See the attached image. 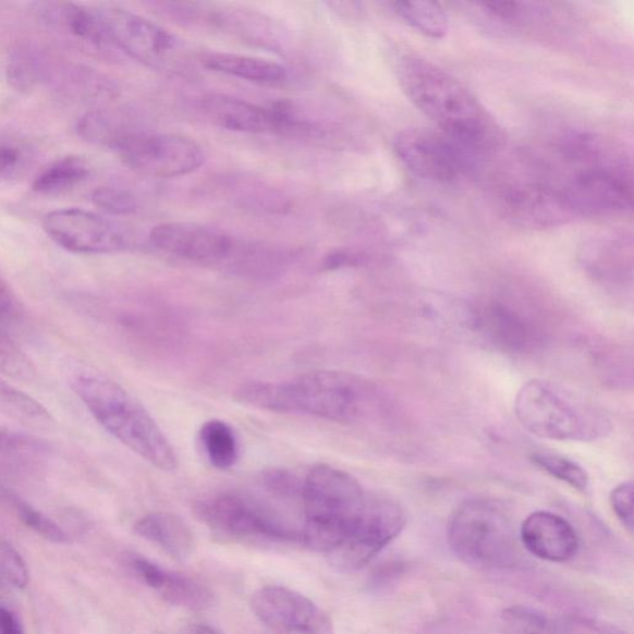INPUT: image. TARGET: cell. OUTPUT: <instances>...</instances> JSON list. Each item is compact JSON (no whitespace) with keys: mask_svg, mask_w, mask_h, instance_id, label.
<instances>
[{"mask_svg":"<svg viewBox=\"0 0 634 634\" xmlns=\"http://www.w3.org/2000/svg\"><path fill=\"white\" fill-rule=\"evenodd\" d=\"M134 532L168 552L171 558L184 561L193 556L194 533L176 514L164 512L147 514L135 523Z\"/></svg>","mask_w":634,"mask_h":634,"instance_id":"obj_23","label":"cell"},{"mask_svg":"<svg viewBox=\"0 0 634 634\" xmlns=\"http://www.w3.org/2000/svg\"><path fill=\"white\" fill-rule=\"evenodd\" d=\"M200 442L214 467L230 470L237 464L240 442L228 423L219 419L206 422L200 430Z\"/></svg>","mask_w":634,"mask_h":634,"instance_id":"obj_30","label":"cell"},{"mask_svg":"<svg viewBox=\"0 0 634 634\" xmlns=\"http://www.w3.org/2000/svg\"><path fill=\"white\" fill-rule=\"evenodd\" d=\"M251 607L275 634H334L332 622L319 606L285 587L260 588L252 596Z\"/></svg>","mask_w":634,"mask_h":634,"instance_id":"obj_15","label":"cell"},{"mask_svg":"<svg viewBox=\"0 0 634 634\" xmlns=\"http://www.w3.org/2000/svg\"><path fill=\"white\" fill-rule=\"evenodd\" d=\"M0 574L13 588H24L29 583V572L24 559L3 539H0Z\"/></svg>","mask_w":634,"mask_h":634,"instance_id":"obj_40","label":"cell"},{"mask_svg":"<svg viewBox=\"0 0 634 634\" xmlns=\"http://www.w3.org/2000/svg\"><path fill=\"white\" fill-rule=\"evenodd\" d=\"M0 375L24 383H31L36 378L33 361L2 329H0Z\"/></svg>","mask_w":634,"mask_h":634,"instance_id":"obj_36","label":"cell"},{"mask_svg":"<svg viewBox=\"0 0 634 634\" xmlns=\"http://www.w3.org/2000/svg\"><path fill=\"white\" fill-rule=\"evenodd\" d=\"M131 564L142 582L167 602L192 611H205L212 607L214 594L196 580L169 572L141 557L133 558Z\"/></svg>","mask_w":634,"mask_h":634,"instance_id":"obj_20","label":"cell"},{"mask_svg":"<svg viewBox=\"0 0 634 634\" xmlns=\"http://www.w3.org/2000/svg\"><path fill=\"white\" fill-rule=\"evenodd\" d=\"M202 110L214 124L232 132L263 134L306 129L305 123L283 105L261 107L241 98L214 94L203 98Z\"/></svg>","mask_w":634,"mask_h":634,"instance_id":"obj_16","label":"cell"},{"mask_svg":"<svg viewBox=\"0 0 634 634\" xmlns=\"http://www.w3.org/2000/svg\"><path fill=\"white\" fill-rule=\"evenodd\" d=\"M105 28L118 51L151 68L167 65L178 50V41L147 17L117 7L97 8Z\"/></svg>","mask_w":634,"mask_h":634,"instance_id":"obj_14","label":"cell"},{"mask_svg":"<svg viewBox=\"0 0 634 634\" xmlns=\"http://www.w3.org/2000/svg\"><path fill=\"white\" fill-rule=\"evenodd\" d=\"M265 483L270 491L283 497L302 496L303 479H298L285 470H271L266 474Z\"/></svg>","mask_w":634,"mask_h":634,"instance_id":"obj_43","label":"cell"},{"mask_svg":"<svg viewBox=\"0 0 634 634\" xmlns=\"http://www.w3.org/2000/svg\"><path fill=\"white\" fill-rule=\"evenodd\" d=\"M53 80L63 96L84 103H106L118 95V87L101 72L84 66H68L51 71Z\"/></svg>","mask_w":634,"mask_h":634,"instance_id":"obj_24","label":"cell"},{"mask_svg":"<svg viewBox=\"0 0 634 634\" xmlns=\"http://www.w3.org/2000/svg\"><path fill=\"white\" fill-rule=\"evenodd\" d=\"M89 176L86 161L77 157L53 161L35 178L33 188L41 195H57L83 184Z\"/></svg>","mask_w":634,"mask_h":634,"instance_id":"obj_31","label":"cell"},{"mask_svg":"<svg viewBox=\"0 0 634 634\" xmlns=\"http://www.w3.org/2000/svg\"><path fill=\"white\" fill-rule=\"evenodd\" d=\"M404 94L441 134L473 156L501 150L505 135L478 98L448 71L428 59L404 53L397 61Z\"/></svg>","mask_w":634,"mask_h":634,"instance_id":"obj_1","label":"cell"},{"mask_svg":"<svg viewBox=\"0 0 634 634\" xmlns=\"http://www.w3.org/2000/svg\"><path fill=\"white\" fill-rule=\"evenodd\" d=\"M31 164L32 151L28 145L14 139H0V181L21 179Z\"/></svg>","mask_w":634,"mask_h":634,"instance_id":"obj_37","label":"cell"},{"mask_svg":"<svg viewBox=\"0 0 634 634\" xmlns=\"http://www.w3.org/2000/svg\"><path fill=\"white\" fill-rule=\"evenodd\" d=\"M12 588L13 586L11 583H9L8 580L2 574H0V599L11 593Z\"/></svg>","mask_w":634,"mask_h":634,"instance_id":"obj_48","label":"cell"},{"mask_svg":"<svg viewBox=\"0 0 634 634\" xmlns=\"http://www.w3.org/2000/svg\"><path fill=\"white\" fill-rule=\"evenodd\" d=\"M51 448L35 435L0 427V474L32 476L47 466Z\"/></svg>","mask_w":634,"mask_h":634,"instance_id":"obj_22","label":"cell"},{"mask_svg":"<svg viewBox=\"0 0 634 634\" xmlns=\"http://www.w3.org/2000/svg\"><path fill=\"white\" fill-rule=\"evenodd\" d=\"M257 410L356 423L383 412L387 401L370 380L341 370H313L282 382H248L234 393Z\"/></svg>","mask_w":634,"mask_h":634,"instance_id":"obj_2","label":"cell"},{"mask_svg":"<svg viewBox=\"0 0 634 634\" xmlns=\"http://www.w3.org/2000/svg\"><path fill=\"white\" fill-rule=\"evenodd\" d=\"M174 12H179L181 20L195 24H206L216 29L234 33L243 40L259 42L267 47L268 42L276 44L275 25L266 21L261 15L235 9H215L203 4L174 5Z\"/></svg>","mask_w":634,"mask_h":634,"instance_id":"obj_21","label":"cell"},{"mask_svg":"<svg viewBox=\"0 0 634 634\" xmlns=\"http://www.w3.org/2000/svg\"><path fill=\"white\" fill-rule=\"evenodd\" d=\"M133 131L120 115L107 111H90L77 122L81 138L96 145L114 148L118 142Z\"/></svg>","mask_w":634,"mask_h":634,"instance_id":"obj_33","label":"cell"},{"mask_svg":"<svg viewBox=\"0 0 634 634\" xmlns=\"http://www.w3.org/2000/svg\"><path fill=\"white\" fill-rule=\"evenodd\" d=\"M515 415L537 437L556 441H595L610 432L605 412L564 387L533 379L515 398Z\"/></svg>","mask_w":634,"mask_h":634,"instance_id":"obj_6","label":"cell"},{"mask_svg":"<svg viewBox=\"0 0 634 634\" xmlns=\"http://www.w3.org/2000/svg\"><path fill=\"white\" fill-rule=\"evenodd\" d=\"M513 522L504 507L486 498L462 503L452 514L448 540L462 563L478 570L513 566L519 560V542Z\"/></svg>","mask_w":634,"mask_h":634,"instance_id":"obj_7","label":"cell"},{"mask_svg":"<svg viewBox=\"0 0 634 634\" xmlns=\"http://www.w3.org/2000/svg\"><path fill=\"white\" fill-rule=\"evenodd\" d=\"M0 414L35 431H53L57 420L40 402L0 375Z\"/></svg>","mask_w":634,"mask_h":634,"instance_id":"obj_26","label":"cell"},{"mask_svg":"<svg viewBox=\"0 0 634 634\" xmlns=\"http://www.w3.org/2000/svg\"><path fill=\"white\" fill-rule=\"evenodd\" d=\"M365 257L355 251H334L325 259V267L328 269H339L361 265Z\"/></svg>","mask_w":634,"mask_h":634,"instance_id":"obj_45","label":"cell"},{"mask_svg":"<svg viewBox=\"0 0 634 634\" xmlns=\"http://www.w3.org/2000/svg\"><path fill=\"white\" fill-rule=\"evenodd\" d=\"M521 540L531 554L550 563H565L576 556V532L560 515L540 511L532 513L522 524Z\"/></svg>","mask_w":634,"mask_h":634,"instance_id":"obj_19","label":"cell"},{"mask_svg":"<svg viewBox=\"0 0 634 634\" xmlns=\"http://www.w3.org/2000/svg\"><path fill=\"white\" fill-rule=\"evenodd\" d=\"M394 12L412 28L430 39H442L449 32V17L439 3L395 2Z\"/></svg>","mask_w":634,"mask_h":634,"instance_id":"obj_32","label":"cell"},{"mask_svg":"<svg viewBox=\"0 0 634 634\" xmlns=\"http://www.w3.org/2000/svg\"><path fill=\"white\" fill-rule=\"evenodd\" d=\"M405 522V513L400 504L373 495L356 527L345 541L328 556L331 565L339 572H357L400 536Z\"/></svg>","mask_w":634,"mask_h":634,"instance_id":"obj_11","label":"cell"},{"mask_svg":"<svg viewBox=\"0 0 634 634\" xmlns=\"http://www.w3.org/2000/svg\"><path fill=\"white\" fill-rule=\"evenodd\" d=\"M501 210L507 220L528 230H549L574 221L557 187L533 181L504 188Z\"/></svg>","mask_w":634,"mask_h":634,"instance_id":"obj_17","label":"cell"},{"mask_svg":"<svg viewBox=\"0 0 634 634\" xmlns=\"http://www.w3.org/2000/svg\"><path fill=\"white\" fill-rule=\"evenodd\" d=\"M610 503L615 517L631 534L633 533V484L623 483L614 488Z\"/></svg>","mask_w":634,"mask_h":634,"instance_id":"obj_41","label":"cell"},{"mask_svg":"<svg viewBox=\"0 0 634 634\" xmlns=\"http://www.w3.org/2000/svg\"><path fill=\"white\" fill-rule=\"evenodd\" d=\"M584 259L597 271L615 268L626 269L632 265L633 239L626 232H605L588 240L583 248Z\"/></svg>","mask_w":634,"mask_h":634,"instance_id":"obj_27","label":"cell"},{"mask_svg":"<svg viewBox=\"0 0 634 634\" xmlns=\"http://www.w3.org/2000/svg\"><path fill=\"white\" fill-rule=\"evenodd\" d=\"M195 513L215 536L237 542H286L301 539L273 514L249 498L219 493L203 498Z\"/></svg>","mask_w":634,"mask_h":634,"instance_id":"obj_9","label":"cell"},{"mask_svg":"<svg viewBox=\"0 0 634 634\" xmlns=\"http://www.w3.org/2000/svg\"><path fill=\"white\" fill-rule=\"evenodd\" d=\"M24 317L25 310L22 302L0 276V322L5 325L21 324Z\"/></svg>","mask_w":634,"mask_h":634,"instance_id":"obj_42","label":"cell"},{"mask_svg":"<svg viewBox=\"0 0 634 634\" xmlns=\"http://www.w3.org/2000/svg\"><path fill=\"white\" fill-rule=\"evenodd\" d=\"M0 498L12 507L17 517L35 533H38L40 537L56 542V545H66L69 542V536L65 531H63L60 525L48 517L39 510L34 509V507L23 500L20 495H16L8 487L0 485Z\"/></svg>","mask_w":634,"mask_h":634,"instance_id":"obj_34","label":"cell"},{"mask_svg":"<svg viewBox=\"0 0 634 634\" xmlns=\"http://www.w3.org/2000/svg\"><path fill=\"white\" fill-rule=\"evenodd\" d=\"M93 203L99 210L114 216H130L137 211V202L129 192L114 187H98Z\"/></svg>","mask_w":634,"mask_h":634,"instance_id":"obj_39","label":"cell"},{"mask_svg":"<svg viewBox=\"0 0 634 634\" xmlns=\"http://www.w3.org/2000/svg\"><path fill=\"white\" fill-rule=\"evenodd\" d=\"M532 461L548 475L572 486L577 491H586L590 484L586 470L565 456L547 451L536 452L532 455Z\"/></svg>","mask_w":634,"mask_h":634,"instance_id":"obj_35","label":"cell"},{"mask_svg":"<svg viewBox=\"0 0 634 634\" xmlns=\"http://www.w3.org/2000/svg\"><path fill=\"white\" fill-rule=\"evenodd\" d=\"M502 619L517 634H554V626L547 615L529 607H511L503 612Z\"/></svg>","mask_w":634,"mask_h":634,"instance_id":"obj_38","label":"cell"},{"mask_svg":"<svg viewBox=\"0 0 634 634\" xmlns=\"http://www.w3.org/2000/svg\"><path fill=\"white\" fill-rule=\"evenodd\" d=\"M0 634H24L20 620L3 606H0Z\"/></svg>","mask_w":634,"mask_h":634,"instance_id":"obj_46","label":"cell"},{"mask_svg":"<svg viewBox=\"0 0 634 634\" xmlns=\"http://www.w3.org/2000/svg\"><path fill=\"white\" fill-rule=\"evenodd\" d=\"M113 149L133 170L158 179L192 174L205 161L200 145L179 134L134 130Z\"/></svg>","mask_w":634,"mask_h":634,"instance_id":"obj_10","label":"cell"},{"mask_svg":"<svg viewBox=\"0 0 634 634\" xmlns=\"http://www.w3.org/2000/svg\"><path fill=\"white\" fill-rule=\"evenodd\" d=\"M565 631V634H624L611 624L583 619L569 621Z\"/></svg>","mask_w":634,"mask_h":634,"instance_id":"obj_44","label":"cell"},{"mask_svg":"<svg viewBox=\"0 0 634 634\" xmlns=\"http://www.w3.org/2000/svg\"><path fill=\"white\" fill-rule=\"evenodd\" d=\"M36 13L51 31L88 56L112 60L120 53L108 36L97 8L48 2L39 3Z\"/></svg>","mask_w":634,"mask_h":634,"instance_id":"obj_18","label":"cell"},{"mask_svg":"<svg viewBox=\"0 0 634 634\" xmlns=\"http://www.w3.org/2000/svg\"><path fill=\"white\" fill-rule=\"evenodd\" d=\"M179 634H222V633L217 632L210 626H206V624H192V626H187L181 630Z\"/></svg>","mask_w":634,"mask_h":634,"instance_id":"obj_47","label":"cell"},{"mask_svg":"<svg viewBox=\"0 0 634 634\" xmlns=\"http://www.w3.org/2000/svg\"><path fill=\"white\" fill-rule=\"evenodd\" d=\"M395 157L414 176L431 183H454L465 173L470 154L440 132L410 129L393 139Z\"/></svg>","mask_w":634,"mask_h":634,"instance_id":"obj_12","label":"cell"},{"mask_svg":"<svg viewBox=\"0 0 634 634\" xmlns=\"http://www.w3.org/2000/svg\"><path fill=\"white\" fill-rule=\"evenodd\" d=\"M42 229L63 249L77 255H112L130 247L118 225L83 208H62L44 217Z\"/></svg>","mask_w":634,"mask_h":634,"instance_id":"obj_13","label":"cell"},{"mask_svg":"<svg viewBox=\"0 0 634 634\" xmlns=\"http://www.w3.org/2000/svg\"><path fill=\"white\" fill-rule=\"evenodd\" d=\"M93 418L134 454L166 473L179 466L176 452L145 406L121 385L97 374H80L71 380Z\"/></svg>","mask_w":634,"mask_h":634,"instance_id":"obj_3","label":"cell"},{"mask_svg":"<svg viewBox=\"0 0 634 634\" xmlns=\"http://www.w3.org/2000/svg\"><path fill=\"white\" fill-rule=\"evenodd\" d=\"M5 74L14 89L31 93L42 81H49L51 68L41 51L32 45H20L9 57Z\"/></svg>","mask_w":634,"mask_h":634,"instance_id":"obj_28","label":"cell"},{"mask_svg":"<svg viewBox=\"0 0 634 634\" xmlns=\"http://www.w3.org/2000/svg\"><path fill=\"white\" fill-rule=\"evenodd\" d=\"M566 164L573 170L559 183H549L557 187L575 220L618 216L632 210V173L624 159L611 153L601 159Z\"/></svg>","mask_w":634,"mask_h":634,"instance_id":"obj_8","label":"cell"},{"mask_svg":"<svg viewBox=\"0 0 634 634\" xmlns=\"http://www.w3.org/2000/svg\"><path fill=\"white\" fill-rule=\"evenodd\" d=\"M202 61L207 69L255 84L276 85L286 78V70L279 63L240 53L208 52Z\"/></svg>","mask_w":634,"mask_h":634,"instance_id":"obj_25","label":"cell"},{"mask_svg":"<svg viewBox=\"0 0 634 634\" xmlns=\"http://www.w3.org/2000/svg\"><path fill=\"white\" fill-rule=\"evenodd\" d=\"M302 498L301 539L307 548L329 556L356 527L373 495L346 471L316 465L303 479Z\"/></svg>","mask_w":634,"mask_h":634,"instance_id":"obj_5","label":"cell"},{"mask_svg":"<svg viewBox=\"0 0 634 634\" xmlns=\"http://www.w3.org/2000/svg\"><path fill=\"white\" fill-rule=\"evenodd\" d=\"M150 241L168 255L240 276L275 275L285 266L288 259L283 251L242 241L196 223L158 224L150 232Z\"/></svg>","mask_w":634,"mask_h":634,"instance_id":"obj_4","label":"cell"},{"mask_svg":"<svg viewBox=\"0 0 634 634\" xmlns=\"http://www.w3.org/2000/svg\"><path fill=\"white\" fill-rule=\"evenodd\" d=\"M483 322L492 339L505 348L524 350L533 342V331L529 325L519 314L502 305L488 307Z\"/></svg>","mask_w":634,"mask_h":634,"instance_id":"obj_29","label":"cell"}]
</instances>
